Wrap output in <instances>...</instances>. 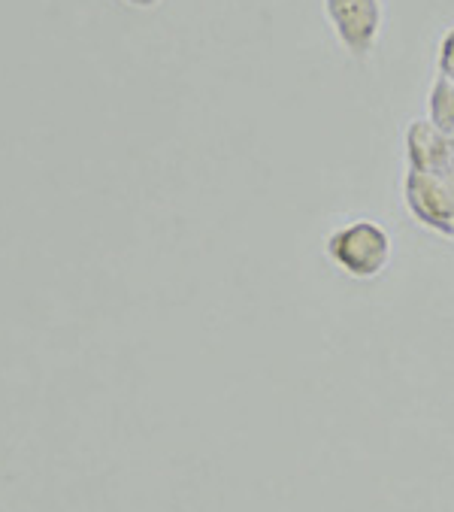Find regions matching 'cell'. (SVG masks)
I'll return each instance as SVG.
<instances>
[{"instance_id":"8","label":"cell","mask_w":454,"mask_h":512,"mask_svg":"<svg viewBox=\"0 0 454 512\" xmlns=\"http://www.w3.org/2000/svg\"><path fill=\"white\" fill-rule=\"evenodd\" d=\"M451 237H454V228H451Z\"/></svg>"},{"instance_id":"1","label":"cell","mask_w":454,"mask_h":512,"mask_svg":"<svg viewBox=\"0 0 454 512\" xmlns=\"http://www.w3.org/2000/svg\"><path fill=\"white\" fill-rule=\"evenodd\" d=\"M391 237L388 231L373 219H355L339 225L327 243V258L352 279H376L391 264Z\"/></svg>"},{"instance_id":"5","label":"cell","mask_w":454,"mask_h":512,"mask_svg":"<svg viewBox=\"0 0 454 512\" xmlns=\"http://www.w3.org/2000/svg\"><path fill=\"white\" fill-rule=\"evenodd\" d=\"M439 131L454 137V79L448 76H436L433 88H430V116H427Z\"/></svg>"},{"instance_id":"4","label":"cell","mask_w":454,"mask_h":512,"mask_svg":"<svg viewBox=\"0 0 454 512\" xmlns=\"http://www.w3.org/2000/svg\"><path fill=\"white\" fill-rule=\"evenodd\" d=\"M406 158L409 170H448L454 167V137L439 131L430 119H412L406 128Z\"/></svg>"},{"instance_id":"2","label":"cell","mask_w":454,"mask_h":512,"mask_svg":"<svg viewBox=\"0 0 454 512\" xmlns=\"http://www.w3.org/2000/svg\"><path fill=\"white\" fill-rule=\"evenodd\" d=\"M324 16L352 58H367L382 34V0H324Z\"/></svg>"},{"instance_id":"7","label":"cell","mask_w":454,"mask_h":512,"mask_svg":"<svg viewBox=\"0 0 454 512\" xmlns=\"http://www.w3.org/2000/svg\"><path fill=\"white\" fill-rule=\"evenodd\" d=\"M128 7H137V10H152V7H158L161 0H125Z\"/></svg>"},{"instance_id":"6","label":"cell","mask_w":454,"mask_h":512,"mask_svg":"<svg viewBox=\"0 0 454 512\" xmlns=\"http://www.w3.org/2000/svg\"><path fill=\"white\" fill-rule=\"evenodd\" d=\"M439 73L454 79V28L439 43Z\"/></svg>"},{"instance_id":"3","label":"cell","mask_w":454,"mask_h":512,"mask_svg":"<svg viewBox=\"0 0 454 512\" xmlns=\"http://www.w3.org/2000/svg\"><path fill=\"white\" fill-rule=\"evenodd\" d=\"M403 194H406L409 213L424 228L451 234V228H454V167L433 170V173L409 170Z\"/></svg>"}]
</instances>
